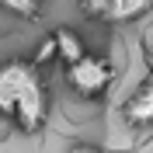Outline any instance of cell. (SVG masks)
<instances>
[{"instance_id": "obj_3", "label": "cell", "mask_w": 153, "mask_h": 153, "mask_svg": "<svg viewBox=\"0 0 153 153\" xmlns=\"http://www.w3.org/2000/svg\"><path fill=\"white\" fill-rule=\"evenodd\" d=\"M122 118L129 125H153V80L132 91V97L122 108Z\"/></svg>"}, {"instance_id": "obj_8", "label": "cell", "mask_w": 153, "mask_h": 153, "mask_svg": "<svg viewBox=\"0 0 153 153\" xmlns=\"http://www.w3.org/2000/svg\"><path fill=\"white\" fill-rule=\"evenodd\" d=\"M70 153H105L101 146H91V143H80V146H73Z\"/></svg>"}, {"instance_id": "obj_1", "label": "cell", "mask_w": 153, "mask_h": 153, "mask_svg": "<svg viewBox=\"0 0 153 153\" xmlns=\"http://www.w3.org/2000/svg\"><path fill=\"white\" fill-rule=\"evenodd\" d=\"M45 115L49 101L38 63H28V59L0 63V118L14 122L21 132H35L42 129Z\"/></svg>"}, {"instance_id": "obj_7", "label": "cell", "mask_w": 153, "mask_h": 153, "mask_svg": "<svg viewBox=\"0 0 153 153\" xmlns=\"http://www.w3.org/2000/svg\"><path fill=\"white\" fill-rule=\"evenodd\" d=\"M111 4H115V0H80V10L91 14V18H97V21H108Z\"/></svg>"}, {"instance_id": "obj_5", "label": "cell", "mask_w": 153, "mask_h": 153, "mask_svg": "<svg viewBox=\"0 0 153 153\" xmlns=\"http://www.w3.org/2000/svg\"><path fill=\"white\" fill-rule=\"evenodd\" d=\"M150 7H153V0H115L111 10H108V21L125 25V21H136L139 14H146Z\"/></svg>"}, {"instance_id": "obj_2", "label": "cell", "mask_w": 153, "mask_h": 153, "mask_svg": "<svg viewBox=\"0 0 153 153\" xmlns=\"http://www.w3.org/2000/svg\"><path fill=\"white\" fill-rule=\"evenodd\" d=\"M111 80H115V70L105 56H91L87 52L84 59H76V63L66 66V84L80 97H101L111 87Z\"/></svg>"}, {"instance_id": "obj_6", "label": "cell", "mask_w": 153, "mask_h": 153, "mask_svg": "<svg viewBox=\"0 0 153 153\" xmlns=\"http://www.w3.org/2000/svg\"><path fill=\"white\" fill-rule=\"evenodd\" d=\"M0 7L18 18H38V0H0Z\"/></svg>"}, {"instance_id": "obj_9", "label": "cell", "mask_w": 153, "mask_h": 153, "mask_svg": "<svg viewBox=\"0 0 153 153\" xmlns=\"http://www.w3.org/2000/svg\"><path fill=\"white\" fill-rule=\"evenodd\" d=\"M146 66H150V73H153V45L146 49Z\"/></svg>"}, {"instance_id": "obj_4", "label": "cell", "mask_w": 153, "mask_h": 153, "mask_svg": "<svg viewBox=\"0 0 153 153\" xmlns=\"http://www.w3.org/2000/svg\"><path fill=\"white\" fill-rule=\"evenodd\" d=\"M52 42H56V59H63V66H70V63L87 56L84 42H80V35L73 28H56L52 31Z\"/></svg>"}]
</instances>
